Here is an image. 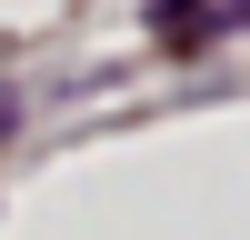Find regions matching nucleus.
I'll return each mask as SVG.
<instances>
[{"label": "nucleus", "instance_id": "f257e3e1", "mask_svg": "<svg viewBox=\"0 0 250 240\" xmlns=\"http://www.w3.org/2000/svg\"><path fill=\"white\" fill-rule=\"evenodd\" d=\"M230 10H250V0H230Z\"/></svg>", "mask_w": 250, "mask_h": 240}]
</instances>
